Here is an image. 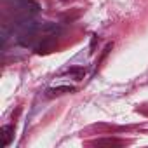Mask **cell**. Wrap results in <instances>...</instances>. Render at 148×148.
I'll return each mask as SVG.
<instances>
[{
	"label": "cell",
	"instance_id": "obj_1",
	"mask_svg": "<svg viewBox=\"0 0 148 148\" xmlns=\"http://www.w3.org/2000/svg\"><path fill=\"white\" fill-rule=\"evenodd\" d=\"M0 132H2V134H0V145H2V146H9L12 138H14V127L12 125H4Z\"/></svg>",
	"mask_w": 148,
	"mask_h": 148
},
{
	"label": "cell",
	"instance_id": "obj_2",
	"mask_svg": "<svg viewBox=\"0 0 148 148\" xmlns=\"http://www.w3.org/2000/svg\"><path fill=\"white\" fill-rule=\"evenodd\" d=\"M73 91V87H70V86H64V87H58V89H51L49 92L51 94H63V92H71Z\"/></svg>",
	"mask_w": 148,
	"mask_h": 148
}]
</instances>
